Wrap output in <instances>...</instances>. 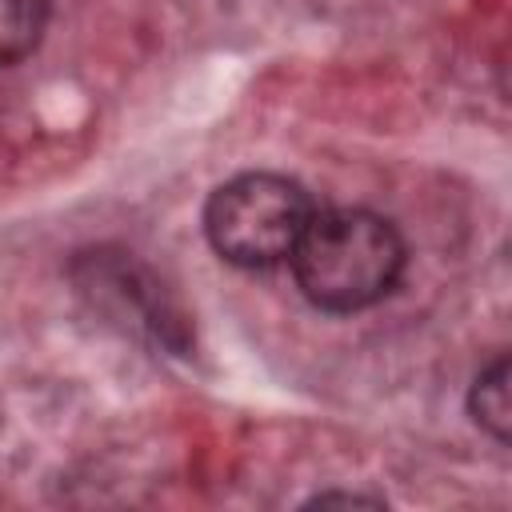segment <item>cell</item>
<instances>
[{"label": "cell", "mask_w": 512, "mask_h": 512, "mask_svg": "<svg viewBox=\"0 0 512 512\" xmlns=\"http://www.w3.org/2000/svg\"><path fill=\"white\" fill-rule=\"evenodd\" d=\"M312 504L324 508V504H384V500H376V496H332V492H328V496H316Z\"/></svg>", "instance_id": "8992f818"}, {"label": "cell", "mask_w": 512, "mask_h": 512, "mask_svg": "<svg viewBox=\"0 0 512 512\" xmlns=\"http://www.w3.org/2000/svg\"><path fill=\"white\" fill-rule=\"evenodd\" d=\"M48 28V0H0V68L24 60Z\"/></svg>", "instance_id": "277c9868"}, {"label": "cell", "mask_w": 512, "mask_h": 512, "mask_svg": "<svg viewBox=\"0 0 512 512\" xmlns=\"http://www.w3.org/2000/svg\"><path fill=\"white\" fill-rule=\"evenodd\" d=\"M312 212L304 184L280 172H240L208 196L204 236L236 268H272L292 256Z\"/></svg>", "instance_id": "7a4b0ae2"}, {"label": "cell", "mask_w": 512, "mask_h": 512, "mask_svg": "<svg viewBox=\"0 0 512 512\" xmlns=\"http://www.w3.org/2000/svg\"><path fill=\"white\" fill-rule=\"evenodd\" d=\"M76 284L84 296L100 300L112 320L128 324V316H132V324L140 332H148L156 344L176 348V352L188 348V324H184L176 300L128 252H104V248L84 252L76 260Z\"/></svg>", "instance_id": "3957f363"}, {"label": "cell", "mask_w": 512, "mask_h": 512, "mask_svg": "<svg viewBox=\"0 0 512 512\" xmlns=\"http://www.w3.org/2000/svg\"><path fill=\"white\" fill-rule=\"evenodd\" d=\"M468 412L472 420L492 432L500 444L508 440V420H512V408H508V360H492L476 380H472V392H468Z\"/></svg>", "instance_id": "5b68a950"}, {"label": "cell", "mask_w": 512, "mask_h": 512, "mask_svg": "<svg viewBox=\"0 0 512 512\" xmlns=\"http://www.w3.org/2000/svg\"><path fill=\"white\" fill-rule=\"evenodd\" d=\"M288 260L308 304L324 312H360L400 284L408 248L388 216L368 208H328L312 212Z\"/></svg>", "instance_id": "6da1fadb"}]
</instances>
